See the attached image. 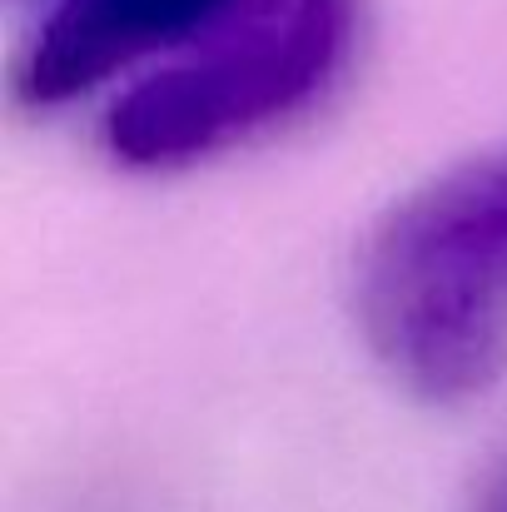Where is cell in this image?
Returning a JSON list of instances; mask_svg holds the SVG:
<instances>
[{"label": "cell", "instance_id": "cell-1", "mask_svg": "<svg viewBox=\"0 0 507 512\" xmlns=\"http://www.w3.org/2000/svg\"><path fill=\"white\" fill-rule=\"evenodd\" d=\"M353 319L378 368L453 408L507 373V140L393 199L353 259Z\"/></svg>", "mask_w": 507, "mask_h": 512}, {"label": "cell", "instance_id": "cell-2", "mask_svg": "<svg viewBox=\"0 0 507 512\" xmlns=\"http://www.w3.org/2000/svg\"><path fill=\"white\" fill-rule=\"evenodd\" d=\"M363 15L368 0H234L105 105V155L174 174L294 125L348 75Z\"/></svg>", "mask_w": 507, "mask_h": 512}, {"label": "cell", "instance_id": "cell-3", "mask_svg": "<svg viewBox=\"0 0 507 512\" xmlns=\"http://www.w3.org/2000/svg\"><path fill=\"white\" fill-rule=\"evenodd\" d=\"M234 0H40L10 65V95L30 115L65 110L160 65Z\"/></svg>", "mask_w": 507, "mask_h": 512}, {"label": "cell", "instance_id": "cell-4", "mask_svg": "<svg viewBox=\"0 0 507 512\" xmlns=\"http://www.w3.org/2000/svg\"><path fill=\"white\" fill-rule=\"evenodd\" d=\"M473 512H507V468L483 488V498H478V508Z\"/></svg>", "mask_w": 507, "mask_h": 512}]
</instances>
